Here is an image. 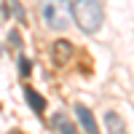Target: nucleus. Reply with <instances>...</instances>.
<instances>
[{"mask_svg":"<svg viewBox=\"0 0 134 134\" xmlns=\"http://www.w3.org/2000/svg\"><path fill=\"white\" fill-rule=\"evenodd\" d=\"M72 54H75V48H72L70 40H57V43L51 46V59H54V64H64V62H70Z\"/></svg>","mask_w":134,"mask_h":134,"instance_id":"nucleus-3","label":"nucleus"},{"mask_svg":"<svg viewBox=\"0 0 134 134\" xmlns=\"http://www.w3.org/2000/svg\"><path fill=\"white\" fill-rule=\"evenodd\" d=\"M24 97H27V102H30V107L35 110V113H43V110H46V99H43V97L35 91V88H27Z\"/></svg>","mask_w":134,"mask_h":134,"instance_id":"nucleus-7","label":"nucleus"},{"mask_svg":"<svg viewBox=\"0 0 134 134\" xmlns=\"http://www.w3.org/2000/svg\"><path fill=\"white\" fill-rule=\"evenodd\" d=\"M72 19L83 32L94 35V32H99V27L105 21V8L99 0H75L72 3Z\"/></svg>","mask_w":134,"mask_h":134,"instance_id":"nucleus-1","label":"nucleus"},{"mask_svg":"<svg viewBox=\"0 0 134 134\" xmlns=\"http://www.w3.org/2000/svg\"><path fill=\"white\" fill-rule=\"evenodd\" d=\"M38 8H40V16L46 21L48 30H67L70 27V19H72V8L67 0H38Z\"/></svg>","mask_w":134,"mask_h":134,"instance_id":"nucleus-2","label":"nucleus"},{"mask_svg":"<svg viewBox=\"0 0 134 134\" xmlns=\"http://www.w3.org/2000/svg\"><path fill=\"white\" fill-rule=\"evenodd\" d=\"M51 124H54V129H57L59 134H78V129L70 124V121H67V115H62V113H57L51 118Z\"/></svg>","mask_w":134,"mask_h":134,"instance_id":"nucleus-6","label":"nucleus"},{"mask_svg":"<svg viewBox=\"0 0 134 134\" xmlns=\"http://www.w3.org/2000/svg\"><path fill=\"white\" fill-rule=\"evenodd\" d=\"M105 126H107V134H126V124L115 110H107L105 113Z\"/></svg>","mask_w":134,"mask_h":134,"instance_id":"nucleus-5","label":"nucleus"},{"mask_svg":"<svg viewBox=\"0 0 134 134\" xmlns=\"http://www.w3.org/2000/svg\"><path fill=\"white\" fill-rule=\"evenodd\" d=\"M8 5H11V11H14V16H16L19 21H24V19H27V14H24V5H21L19 0H8Z\"/></svg>","mask_w":134,"mask_h":134,"instance_id":"nucleus-8","label":"nucleus"},{"mask_svg":"<svg viewBox=\"0 0 134 134\" xmlns=\"http://www.w3.org/2000/svg\"><path fill=\"white\" fill-rule=\"evenodd\" d=\"M0 57H3V46H0Z\"/></svg>","mask_w":134,"mask_h":134,"instance_id":"nucleus-11","label":"nucleus"},{"mask_svg":"<svg viewBox=\"0 0 134 134\" xmlns=\"http://www.w3.org/2000/svg\"><path fill=\"white\" fill-rule=\"evenodd\" d=\"M75 115H78V121H81V126H83L86 134H99V126H97L91 110H88L86 105H75Z\"/></svg>","mask_w":134,"mask_h":134,"instance_id":"nucleus-4","label":"nucleus"},{"mask_svg":"<svg viewBox=\"0 0 134 134\" xmlns=\"http://www.w3.org/2000/svg\"><path fill=\"white\" fill-rule=\"evenodd\" d=\"M30 70H32L30 59H24V57H21V59H19V72H21V75H30Z\"/></svg>","mask_w":134,"mask_h":134,"instance_id":"nucleus-10","label":"nucleus"},{"mask_svg":"<svg viewBox=\"0 0 134 134\" xmlns=\"http://www.w3.org/2000/svg\"><path fill=\"white\" fill-rule=\"evenodd\" d=\"M8 43H11L14 48H21V35H19L16 30H11V32H8Z\"/></svg>","mask_w":134,"mask_h":134,"instance_id":"nucleus-9","label":"nucleus"}]
</instances>
